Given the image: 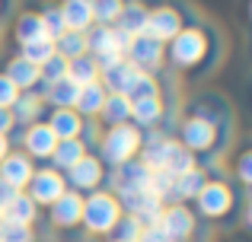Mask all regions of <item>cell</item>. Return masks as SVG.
<instances>
[{"mask_svg": "<svg viewBox=\"0 0 252 242\" xmlns=\"http://www.w3.org/2000/svg\"><path fill=\"white\" fill-rule=\"evenodd\" d=\"M176 137L198 166L211 169L233 140V108L217 93H198L176 124Z\"/></svg>", "mask_w": 252, "mask_h": 242, "instance_id": "1", "label": "cell"}, {"mask_svg": "<svg viewBox=\"0 0 252 242\" xmlns=\"http://www.w3.org/2000/svg\"><path fill=\"white\" fill-rule=\"evenodd\" d=\"M220 54H223L220 32L204 19H191L166 45V67L179 70L189 80H201L217 67Z\"/></svg>", "mask_w": 252, "mask_h": 242, "instance_id": "2", "label": "cell"}, {"mask_svg": "<svg viewBox=\"0 0 252 242\" xmlns=\"http://www.w3.org/2000/svg\"><path fill=\"white\" fill-rule=\"evenodd\" d=\"M191 204H195L191 211H195L198 220H204V223H217V226H230L243 214V194H240V188H236L230 179L211 175Z\"/></svg>", "mask_w": 252, "mask_h": 242, "instance_id": "3", "label": "cell"}, {"mask_svg": "<svg viewBox=\"0 0 252 242\" xmlns=\"http://www.w3.org/2000/svg\"><path fill=\"white\" fill-rule=\"evenodd\" d=\"M141 143H144V131L137 128V124H115V128H105L102 134H99V143L93 153L102 160L105 169H118L125 166V162L137 160V153H141Z\"/></svg>", "mask_w": 252, "mask_h": 242, "instance_id": "4", "label": "cell"}, {"mask_svg": "<svg viewBox=\"0 0 252 242\" xmlns=\"http://www.w3.org/2000/svg\"><path fill=\"white\" fill-rule=\"evenodd\" d=\"M122 220V204L109 188L83 194V217H80V233L96 239H109L115 223Z\"/></svg>", "mask_w": 252, "mask_h": 242, "instance_id": "5", "label": "cell"}, {"mask_svg": "<svg viewBox=\"0 0 252 242\" xmlns=\"http://www.w3.org/2000/svg\"><path fill=\"white\" fill-rule=\"evenodd\" d=\"M191 19H195V16H191V10L185 3H179V0H163V3L150 6V13H147V32H144V35H150V38H157V42L169 45L172 38H176L179 32L191 23Z\"/></svg>", "mask_w": 252, "mask_h": 242, "instance_id": "6", "label": "cell"}, {"mask_svg": "<svg viewBox=\"0 0 252 242\" xmlns=\"http://www.w3.org/2000/svg\"><path fill=\"white\" fill-rule=\"evenodd\" d=\"M64 191H67V179H64V172L51 169L48 162L35 166V172H32L29 185H26V194H29V198L38 204V211H42V207H51Z\"/></svg>", "mask_w": 252, "mask_h": 242, "instance_id": "7", "label": "cell"}, {"mask_svg": "<svg viewBox=\"0 0 252 242\" xmlns=\"http://www.w3.org/2000/svg\"><path fill=\"white\" fill-rule=\"evenodd\" d=\"M125 61H131L144 74L160 77L163 67H166V45L150 38V35H137V38H131L128 51H125Z\"/></svg>", "mask_w": 252, "mask_h": 242, "instance_id": "8", "label": "cell"}, {"mask_svg": "<svg viewBox=\"0 0 252 242\" xmlns=\"http://www.w3.org/2000/svg\"><path fill=\"white\" fill-rule=\"evenodd\" d=\"M105 175H109V169L102 166V160H99L96 153H86L77 166H70L67 172H64V179H67V188H70V191L90 194V191L105 188Z\"/></svg>", "mask_w": 252, "mask_h": 242, "instance_id": "9", "label": "cell"}, {"mask_svg": "<svg viewBox=\"0 0 252 242\" xmlns=\"http://www.w3.org/2000/svg\"><path fill=\"white\" fill-rule=\"evenodd\" d=\"M198 223H201V220L195 217V211H191L189 204H166L157 226L166 233L169 242H191L195 233H198Z\"/></svg>", "mask_w": 252, "mask_h": 242, "instance_id": "10", "label": "cell"}, {"mask_svg": "<svg viewBox=\"0 0 252 242\" xmlns=\"http://www.w3.org/2000/svg\"><path fill=\"white\" fill-rule=\"evenodd\" d=\"M48 211V226L55 233H80V217H83V194L80 191H64Z\"/></svg>", "mask_w": 252, "mask_h": 242, "instance_id": "11", "label": "cell"}, {"mask_svg": "<svg viewBox=\"0 0 252 242\" xmlns=\"http://www.w3.org/2000/svg\"><path fill=\"white\" fill-rule=\"evenodd\" d=\"M166 93L160 96H141V99H131V124H137L141 131H169L166 128ZM172 134V131H169Z\"/></svg>", "mask_w": 252, "mask_h": 242, "instance_id": "12", "label": "cell"}, {"mask_svg": "<svg viewBox=\"0 0 252 242\" xmlns=\"http://www.w3.org/2000/svg\"><path fill=\"white\" fill-rule=\"evenodd\" d=\"M118 204H122V214H131V217H137L144 226H154L160 223V214H163V201L157 198L150 188H137V191H122L115 194Z\"/></svg>", "mask_w": 252, "mask_h": 242, "instance_id": "13", "label": "cell"}, {"mask_svg": "<svg viewBox=\"0 0 252 242\" xmlns=\"http://www.w3.org/2000/svg\"><path fill=\"white\" fill-rule=\"evenodd\" d=\"M55 147H58V137L51 134V128L45 121H35V124H29V128L19 131L16 150H23L35 166H38V162H48L51 153H55Z\"/></svg>", "mask_w": 252, "mask_h": 242, "instance_id": "14", "label": "cell"}, {"mask_svg": "<svg viewBox=\"0 0 252 242\" xmlns=\"http://www.w3.org/2000/svg\"><path fill=\"white\" fill-rule=\"evenodd\" d=\"M83 35H86V54H93L96 61L99 57H112V54L125 57V51L131 45V38L122 35L115 26H90Z\"/></svg>", "mask_w": 252, "mask_h": 242, "instance_id": "15", "label": "cell"}, {"mask_svg": "<svg viewBox=\"0 0 252 242\" xmlns=\"http://www.w3.org/2000/svg\"><path fill=\"white\" fill-rule=\"evenodd\" d=\"M150 169L144 166L141 160H131L118 169H109L105 175V188L112 194H122V191H137V188H150Z\"/></svg>", "mask_w": 252, "mask_h": 242, "instance_id": "16", "label": "cell"}, {"mask_svg": "<svg viewBox=\"0 0 252 242\" xmlns=\"http://www.w3.org/2000/svg\"><path fill=\"white\" fill-rule=\"evenodd\" d=\"M32 172H35V162H32L23 150H16V147L0 160V182L10 185V188H16V191H26Z\"/></svg>", "mask_w": 252, "mask_h": 242, "instance_id": "17", "label": "cell"}, {"mask_svg": "<svg viewBox=\"0 0 252 242\" xmlns=\"http://www.w3.org/2000/svg\"><path fill=\"white\" fill-rule=\"evenodd\" d=\"M144 70H137L131 61H115V64H109L105 70H99V83H102V89L105 93H118V96H128L131 93V86H134V80L141 77Z\"/></svg>", "mask_w": 252, "mask_h": 242, "instance_id": "18", "label": "cell"}, {"mask_svg": "<svg viewBox=\"0 0 252 242\" xmlns=\"http://www.w3.org/2000/svg\"><path fill=\"white\" fill-rule=\"evenodd\" d=\"M10 112H13L16 128H29V124H35V121H45L48 106H45V99H42L38 89H29V93H19V99L10 106Z\"/></svg>", "mask_w": 252, "mask_h": 242, "instance_id": "19", "label": "cell"}, {"mask_svg": "<svg viewBox=\"0 0 252 242\" xmlns=\"http://www.w3.org/2000/svg\"><path fill=\"white\" fill-rule=\"evenodd\" d=\"M147 13H150V6L144 3V0H125L122 13H118V19H115V29L128 38L144 35V32H147Z\"/></svg>", "mask_w": 252, "mask_h": 242, "instance_id": "20", "label": "cell"}, {"mask_svg": "<svg viewBox=\"0 0 252 242\" xmlns=\"http://www.w3.org/2000/svg\"><path fill=\"white\" fill-rule=\"evenodd\" d=\"M45 124L51 128V134H55L58 140H74V137L83 134L86 118H80L74 108H48V115H45Z\"/></svg>", "mask_w": 252, "mask_h": 242, "instance_id": "21", "label": "cell"}, {"mask_svg": "<svg viewBox=\"0 0 252 242\" xmlns=\"http://www.w3.org/2000/svg\"><path fill=\"white\" fill-rule=\"evenodd\" d=\"M208 179H211V169H204V166H195L189 172L176 175L172 179V198H176V204H191Z\"/></svg>", "mask_w": 252, "mask_h": 242, "instance_id": "22", "label": "cell"}, {"mask_svg": "<svg viewBox=\"0 0 252 242\" xmlns=\"http://www.w3.org/2000/svg\"><path fill=\"white\" fill-rule=\"evenodd\" d=\"M0 74L6 77V80L13 83V86L19 89V93H29V89H38V67L35 64H29V61H23L19 54H13V57H6V64H3V70Z\"/></svg>", "mask_w": 252, "mask_h": 242, "instance_id": "23", "label": "cell"}, {"mask_svg": "<svg viewBox=\"0 0 252 242\" xmlns=\"http://www.w3.org/2000/svg\"><path fill=\"white\" fill-rule=\"evenodd\" d=\"M38 217H42V211H38V204L26 191H19L16 198L6 204V211L0 214V220H6V223H19V226H35Z\"/></svg>", "mask_w": 252, "mask_h": 242, "instance_id": "24", "label": "cell"}, {"mask_svg": "<svg viewBox=\"0 0 252 242\" xmlns=\"http://www.w3.org/2000/svg\"><path fill=\"white\" fill-rule=\"evenodd\" d=\"M96 121L102 124V128H115V124H128L131 121V99L128 96H118V93H109L102 102V108H99Z\"/></svg>", "mask_w": 252, "mask_h": 242, "instance_id": "25", "label": "cell"}, {"mask_svg": "<svg viewBox=\"0 0 252 242\" xmlns=\"http://www.w3.org/2000/svg\"><path fill=\"white\" fill-rule=\"evenodd\" d=\"M35 38H48L42 29V19H38V10H19L13 16V42L26 45V42H35Z\"/></svg>", "mask_w": 252, "mask_h": 242, "instance_id": "26", "label": "cell"}, {"mask_svg": "<svg viewBox=\"0 0 252 242\" xmlns=\"http://www.w3.org/2000/svg\"><path fill=\"white\" fill-rule=\"evenodd\" d=\"M86 153H90V147H86L80 137H74V140H58V147H55V153H51L48 166L58 169V172H67V169L77 166Z\"/></svg>", "mask_w": 252, "mask_h": 242, "instance_id": "27", "label": "cell"}, {"mask_svg": "<svg viewBox=\"0 0 252 242\" xmlns=\"http://www.w3.org/2000/svg\"><path fill=\"white\" fill-rule=\"evenodd\" d=\"M58 10H61V16H64L67 32H86L93 26V6H90V0H61Z\"/></svg>", "mask_w": 252, "mask_h": 242, "instance_id": "28", "label": "cell"}, {"mask_svg": "<svg viewBox=\"0 0 252 242\" xmlns=\"http://www.w3.org/2000/svg\"><path fill=\"white\" fill-rule=\"evenodd\" d=\"M105 89H102V83H90V86H80V93H77V102H74V112L80 115V118L86 121H96V115H99V108H102V102H105Z\"/></svg>", "mask_w": 252, "mask_h": 242, "instance_id": "29", "label": "cell"}, {"mask_svg": "<svg viewBox=\"0 0 252 242\" xmlns=\"http://www.w3.org/2000/svg\"><path fill=\"white\" fill-rule=\"evenodd\" d=\"M38 93H42V99H45V106H48V108H74L80 86H74V83L64 77V80L51 83V86H38Z\"/></svg>", "mask_w": 252, "mask_h": 242, "instance_id": "30", "label": "cell"}, {"mask_svg": "<svg viewBox=\"0 0 252 242\" xmlns=\"http://www.w3.org/2000/svg\"><path fill=\"white\" fill-rule=\"evenodd\" d=\"M67 80L74 83V86H90V83H96L99 80L96 57H93V54H83V57L67 61Z\"/></svg>", "mask_w": 252, "mask_h": 242, "instance_id": "31", "label": "cell"}, {"mask_svg": "<svg viewBox=\"0 0 252 242\" xmlns=\"http://www.w3.org/2000/svg\"><path fill=\"white\" fill-rule=\"evenodd\" d=\"M198 162H195V156L189 153V150L182 147V143L172 137V147H169V153H166V162H163V172H169L172 179L176 175H182V172H189V169H195Z\"/></svg>", "mask_w": 252, "mask_h": 242, "instance_id": "32", "label": "cell"}, {"mask_svg": "<svg viewBox=\"0 0 252 242\" xmlns=\"http://www.w3.org/2000/svg\"><path fill=\"white\" fill-rule=\"evenodd\" d=\"M16 54L23 57V61H29V64H35V67H42V64L48 61L51 54H55V42H51V38H35V42L19 45Z\"/></svg>", "mask_w": 252, "mask_h": 242, "instance_id": "33", "label": "cell"}, {"mask_svg": "<svg viewBox=\"0 0 252 242\" xmlns=\"http://www.w3.org/2000/svg\"><path fill=\"white\" fill-rule=\"evenodd\" d=\"M55 51L64 61H74V57L86 54V35L83 32H64L61 38H55Z\"/></svg>", "mask_w": 252, "mask_h": 242, "instance_id": "34", "label": "cell"}, {"mask_svg": "<svg viewBox=\"0 0 252 242\" xmlns=\"http://www.w3.org/2000/svg\"><path fill=\"white\" fill-rule=\"evenodd\" d=\"M38 19H42V29H45V35L55 42V38H61L64 32H67V26H64V16H61V10H58V3H45L42 10H38Z\"/></svg>", "mask_w": 252, "mask_h": 242, "instance_id": "35", "label": "cell"}, {"mask_svg": "<svg viewBox=\"0 0 252 242\" xmlns=\"http://www.w3.org/2000/svg\"><path fill=\"white\" fill-rule=\"evenodd\" d=\"M144 236V223L137 217H131V214H122V220L115 223V230L109 233L112 242H137Z\"/></svg>", "mask_w": 252, "mask_h": 242, "instance_id": "36", "label": "cell"}, {"mask_svg": "<svg viewBox=\"0 0 252 242\" xmlns=\"http://www.w3.org/2000/svg\"><path fill=\"white\" fill-rule=\"evenodd\" d=\"M93 6V26H115L125 0H90Z\"/></svg>", "mask_w": 252, "mask_h": 242, "instance_id": "37", "label": "cell"}, {"mask_svg": "<svg viewBox=\"0 0 252 242\" xmlns=\"http://www.w3.org/2000/svg\"><path fill=\"white\" fill-rule=\"evenodd\" d=\"M64 77H67V61H64L61 54H51L48 61L42 64V67H38V86H51V83H58V80H64Z\"/></svg>", "mask_w": 252, "mask_h": 242, "instance_id": "38", "label": "cell"}, {"mask_svg": "<svg viewBox=\"0 0 252 242\" xmlns=\"http://www.w3.org/2000/svg\"><path fill=\"white\" fill-rule=\"evenodd\" d=\"M233 175L246 191H252V147H243L233 156Z\"/></svg>", "mask_w": 252, "mask_h": 242, "instance_id": "39", "label": "cell"}, {"mask_svg": "<svg viewBox=\"0 0 252 242\" xmlns=\"http://www.w3.org/2000/svg\"><path fill=\"white\" fill-rule=\"evenodd\" d=\"M0 242H38V236H35V226H19V223L0 220Z\"/></svg>", "mask_w": 252, "mask_h": 242, "instance_id": "40", "label": "cell"}, {"mask_svg": "<svg viewBox=\"0 0 252 242\" xmlns=\"http://www.w3.org/2000/svg\"><path fill=\"white\" fill-rule=\"evenodd\" d=\"M160 93H163L160 77H154V74H141V77L134 80V86H131L128 99H141V96H160Z\"/></svg>", "mask_w": 252, "mask_h": 242, "instance_id": "41", "label": "cell"}, {"mask_svg": "<svg viewBox=\"0 0 252 242\" xmlns=\"http://www.w3.org/2000/svg\"><path fill=\"white\" fill-rule=\"evenodd\" d=\"M16 99H19V89L13 86V83L6 80L3 74H0V108H10Z\"/></svg>", "mask_w": 252, "mask_h": 242, "instance_id": "42", "label": "cell"}, {"mask_svg": "<svg viewBox=\"0 0 252 242\" xmlns=\"http://www.w3.org/2000/svg\"><path fill=\"white\" fill-rule=\"evenodd\" d=\"M137 242H169V239H166V233L154 223V226H144V236L137 239Z\"/></svg>", "mask_w": 252, "mask_h": 242, "instance_id": "43", "label": "cell"}, {"mask_svg": "<svg viewBox=\"0 0 252 242\" xmlns=\"http://www.w3.org/2000/svg\"><path fill=\"white\" fill-rule=\"evenodd\" d=\"M13 131H16V121H13V112L10 108H0V134L10 137Z\"/></svg>", "mask_w": 252, "mask_h": 242, "instance_id": "44", "label": "cell"}, {"mask_svg": "<svg viewBox=\"0 0 252 242\" xmlns=\"http://www.w3.org/2000/svg\"><path fill=\"white\" fill-rule=\"evenodd\" d=\"M16 194H19L16 188H10V185H3V182H0V214L6 211V204H10V201L16 198Z\"/></svg>", "mask_w": 252, "mask_h": 242, "instance_id": "45", "label": "cell"}, {"mask_svg": "<svg viewBox=\"0 0 252 242\" xmlns=\"http://www.w3.org/2000/svg\"><path fill=\"white\" fill-rule=\"evenodd\" d=\"M240 220H243V226H246V230L252 233V198L246 201V204H243V214H240Z\"/></svg>", "mask_w": 252, "mask_h": 242, "instance_id": "46", "label": "cell"}, {"mask_svg": "<svg viewBox=\"0 0 252 242\" xmlns=\"http://www.w3.org/2000/svg\"><path fill=\"white\" fill-rule=\"evenodd\" d=\"M10 150H13V143H10V137H3V134H0V160H3V156H6V153H10Z\"/></svg>", "mask_w": 252, "mask_h": 242, "instance_id": "47", "label": "cell"}, {"mask_svg": "<svg viewBox=\"0 0 252 242\" xmlns=\"http://www.w3.org/2000/svg\"><path fill=\"white\" fill-rule=\"evenodd\" d=\"M6 13H10V0H0V23H3Z\"/></svg>", "mask_w": 252, "mask_h": 242, "instance_id": "48", "label": "cell"}, {"mask_svg": "<svg viewBox=\"0 0 252 242\" xmlns=\"http://www.w3.org/2000/svg\"><path fill=\"white\" fill-rule=\"evenodd\" d=\"M246 99H249V108H252V80H249V86H246Z\"/></svg>", "mask_w": 252, "mask_h": 242, "instance_id": "49", "label": "cell"}, {"mask_svg": "<svg viewBox=\"0 0 252 242\" xmlns=\"http://www.w3.org/2000/svg\"><path fill=\"white\" fill-rule=\"evenodd\" d=\"M249 23H252V0H249Z\"/></svg>", "mask_w": 252, "mask_h": 242, "instance_id": "50", "label": "cell"}, {"mask_svg": "<svg viewBox=\"0 0 252 242\" xmlns=\"http://www.w3.org/2000/svg\"><path fill=\"white\" fill-rule=\"evenodd\" d=\"M105 242H112V239H105Z\"/></svg>", "mask_w": 252, "mask_h": 242, "instance_id": "51", "label": "cell"}]
</instances>
